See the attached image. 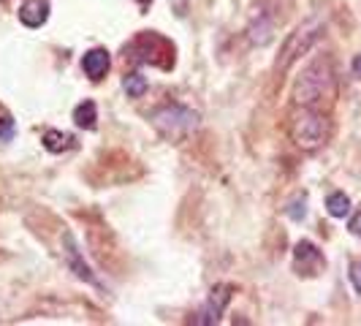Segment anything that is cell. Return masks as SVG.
Listing matches in <instances>:
<instances>
[{
	"label": "cell",
	"instance_id": "cell-1",
	"mask_svg": "<svg viewBox=\"0 0 361 326\" xmlns=\"http://www.w3.org/2000/svg\"><path fill=\"white\" fill-rule=\"evenodd\" d=\"M334 71L329 66V60H315L307 71L299 76L296 87H293V101L299 107H318L324 101H331L334 98Z\"/></svg>",
	"mask_w": 361,
	"mask_h": 326
},
{
	"label": "cell",
	"instance_id": "cell-2",
	"mask_svg": "<svg viewBox=\"0 0 361 326\" xmlns=\"http://www.w3.org/2000/svg\"><path fill=\"white\" fill-rule=\"evenodd\" d=\"M290 139L302 150H318L329 139V120L312 107H302L290 117Z\"/></svg>",
	"mask_w": 361,
	"mask_h": 326
},
{
	"label": "cell",
	"instance_id": "cell-3",
	"mask_svg": "<svg viewBox=\"0 0 361 326\" xmlns=\"http://www.w3.org/2000/svg\"><path fill=\"white\" fill-rule=\"evenodd\" d=\"M152 126L158 128L163 139L182 142L199 128V111L188 107H163L152 114Z\"/></svg>",
	"mask_w": 361,
	"mask_h": 326
},
{
	"label": "cell",
	"instance_id": "cell-4",
	"mask_svg": "<svg viewBox=\"0 0 361 326\" xmlns=\"http://www.w3.org/2000/svg\"><path fill=\"white\" fill-rule=\"evenodd\" d=\"M321 33H324V25L318 22V19H310V22H305V25H299L293 33H290V38L286 41V47H283V54H280V60H277V71H288L290 63L299 57V54H305L312 49V44L321 38Z\"/></svg>",
	"mask_w": 361,
	"mask_h": 326
},
{
	"label": "cell",
	"instance_id": "cell-5",
	"mask_svg": "<svg viewBox=\"0 0 361 326\" xmlns=\"http://www.w3.org/2000/svg\"><path fill=\"white\" fill-rule=\"evenodd\" d=\"M166 38H161L158 33H142L136 36L126 47V60L130 63H152V66H161V60L155 57V47H161Z\"/></svg>",
	"mask_w": 361,
	"mask_h": 326
},
{
	"label": "cell",
	"instance_id": "cell-6",
	"mask_svg": "<svg viewBox=\"0 0 361 326\" xmlns=\"http://www.w3.org/2000/svg\"><path fill=\"white\" fill-rule=\"evenodd\" d=\"M231 286H215L212 294H209V302H207V308L199 313V318H196V324H217L220 321V315H223V310L226 305L231 302Z\"/></svg>",
	"mask_w": 361,
	"mask_h": 326
},
{
	"label": "cell",
	"instance_id": "cell-7",
	"mask_svg": "<svg viewBox=\"0 0 361 326\" xmlns=\"http://www.w3.org/2000/svg\"><path fill=\"white\" fill-rule=\"evenodd\" d=\"M293 261H296V270H302L305 274H315V272L324 267L321 250H318L312 242H307V239L296 242V248H293Z\"/></svg>",
	"mask_w": 361,
	"mask_h": 326
},
{
	"label": "cell",
	"instance_id": "cell-8",
	"mask_svg": "<svg viewBox=\"0 0 361 326\" xmlns=\"http://www.w3.org/2000/svg\"><path fill=\"white\" fill-rule=\"evenodd\" d=\"M49 19V3L47 0H25L19 8V22L25 28H41Z\"/></svg>",
	"mask_w": 361,
	"mask_h": 326
},
{
	"label": "cell",
	"instance_id": "cell-9",
	"mask_svg": "<svg viewBox=\"0 0 361 326\" xmlns=\"http://www.w3.org/2000/svg\"><path fill=\"white\" fill-rule=\"evenodd\" d=\"M82 68L90 76L92 82L104 79L109 71V52L106 49H90V52L82 57Z\"/></svg>",
	"mask_w": 361,
	"mask_h": 326
},
{
	"label": "cell",
	"instance_id": "cell-10",
	"mask_svg": "<svg viewBox=\"0 0 361 326\" xmlns=\"http://www.w3.org/2000/svg\"><path fill=\"white\" fill-rule=\"evenodd\" d=\"M66 258H68V267L73 270L76 277H82V280H87V283H95L90 267L82 261V255H79V250H76V242H73L71 234H66Z\"/></svg>",
	"mask_w": 361,
	"mask_h": 326
},
{
	"label": "cell",
	"instance_id": "cell-11",
	"mask_svg": "<svg viewBox=\"0 0 361 326\" xmlns=\"http://www.w3.org/2000/svg\"><path fill=\"white\" fill-rule=\"evenodd\" d=\"M41 142H44V147L49 152H66V150L73 147V136L71 133H63V131H47Z\"/></svg>",
	"mask_w": 361,
	"mask_h": 326
},
{
	"label": "cell",
	"instance_id": "cell-12",
	"mask_svg": "<svg viewBox=\"0 0 361 326\" xmlns=\"http://www.w3.org/2000/svg\"><path fill=\"white\" fill-rule=\"evenodd\" d=\"M95 120H98V109H95L92 101H85V104H79V107L73 109V123L79 128L92 131V128H95Z\"/></svg>",
	"mask_w": 361,
	"mask_h": 326
},
{
	"label": "cell",
	"instance_id": "cell-13",
	"mask_svg": "<svg viewBox=\"0 0 361 326\" xmlns=\"http://www.w3.org/2000/svg\"><path fill=\"white\" fill-rule=\"evenodd\" d=\"M326 210H329V215L331 217H345L350 212V199L345 196V193H331L329 199H326Z\"/></svg>",
	"mask_w": 361,
	"mask_h": 326
},
{
	"label": "cell",
	"instance_id": "cell-14",
	"mask_svg": "<svg viewBox=\"0 0 361 326\" xmlns=\"http://www.w3.org/2000/svg\"><path fill=\"white\" fill-rule=\"evenodd\" d=\"M123 90L128 92V98H142L147 92V79L142 73H128L123 79Z\"/></svg>",
	"mask_w": 361,
	"mask_h": 326
},
{
	"label": "cell",
	"instance_id": "cell-15",
	"mask_svg": "<svg viewBox=\"0 0 361 326\" xmlns=\"http://www.w3.org/2000/svg\"><path fill=\"white\" fill-rule=\"evenodd\" d=\"M8 139H14V120L11 114L0 111V142H8Z\"/></svg>",
	"mask_w": 361,
	"mask_h": 326
},
{
	"label": "cell",
	"instance_id": "cell-16",
	"mask_svg": "<svg viewBox=\"0 0 361 326\" xmlns=\"http://www.w3.org/2000/svg\"><path fill=\"white\" fill-rule=\"evenodd\" d=\"M307 199L305 196H299V199H293L290 201V207H288V217H293V220H302V217L307 215Z\"/></svg>",
	"mask_w": 361,
	"mask_h": 326
},
{
	"label": "cell",
	"instance_id": "cell-17",
	"mask_svg": "<svg viewBox=\"0 0 361 326\" xmlns=\"http://www.w3.org/2000/svg\"><path fill=\"white\" fill-rule=\"evenodd\" d=\"M171 3V11L177 14V17H185L188 14V6H190V0H169Z\"/></svg>",
	"mask_w": 361,
	"mask_h": 326
},
{
	"label": "cell",
	"instance_id": "cell-18",
	"mask_svg": "<svg viewBox=\"0 0 361 326\" xmlns=\"http://www.w3.org/2000/svg\"><path fill=\"white\" fill-rule=\"evenodd\" d=\"M350 283H353V289L361 294V264H353V267H350Z\"/></svg>",
	"mask_w": 361,
	"mask_h": 326
},
{
	"label": "cell",
	"instance_id": "cell-19",
	"mask_svg": "<svg viewBox=\"0 0 361 326\" xmlns=\"http://www.w3.org/2000/svg\"><path fill=\"white\" fill-rule=\"evenodd\" d=\"M348 231L353 236H361V212H356V215L350 217V223H348Z\"/></svg>",
	"mask_w": 361,
	"mask_h": 326
},
{
	"label": "cell",
	"instance_id": "cell-20",
	"mask_svg": "<svg viewBox=\"0 0 361 326\" xmlns=\"http://www.w3.org/2000/svg\"><path fill=\"white\" fill-rule=\"evenodd\" d=\"M353 73L361 79V54H356V57H353Z\"/></svg>",
	"mask_w": 361,
	"mask_h": 326
},
{
	"label": "cell",
	"instance_id": "cell-21",
	"mask_svg": "<svg viewBox=\"0 0 361 326\" xmlns=\"http://www.w3.org/2000/svg\"><path fill=\"white\" fill-rule=\"evenodd\" d=\"M147 3H152V0H142V6H147Z\"/></svg>",
	"mask_w": 361,
	"mask_h": 326
}]
</instances>
